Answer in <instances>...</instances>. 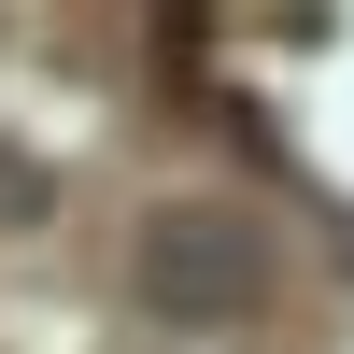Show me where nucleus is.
I'll return each instance as SVG.
<instances>
[{"instance_id":"nucleus-1","label":"nucleus","mask_w":354,"mask_h":354,"mask_svg":"<svg viewBox=\"0 0 354 354\" xmlns=\"http://www.w3.org/2000/svg\"><path fill=\"white\" fill-rule=\"evenodd\" d=\"M270 283H283V241L255 198H156L128 241V298L156 326H241V312H270Z\"/></svg>"},{"instance_id":"nucleus-2","label":"nucleus","mask_w":354,"mask_h":354,"mask_svg":"<svg viewBox=\"0 0 354 354\" xmlns=\"http://www.w3.org/2000/svg\"><path fill=\"white\" fill-rule=\"evenodd\" d=\"M28 227H57V170L28 142H0V241H28Z\"/></svg>"}]
</instances>
